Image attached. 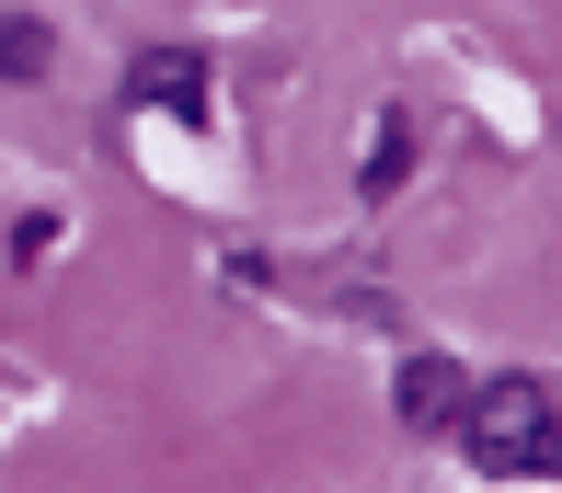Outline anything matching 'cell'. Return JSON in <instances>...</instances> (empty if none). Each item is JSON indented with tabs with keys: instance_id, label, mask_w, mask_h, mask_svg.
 Wrapping results in <instances>:
<instances>
[{
	"instance_id": "obj_3",
	"label": "cell",
	"mask_w": 562,
	"mask_h": 493,
	"mask_svg": "<svg viewBox=\"0 0 562 493\" xmlns=\"http://www.w3.org/2000/svg\"><path fill=\"white\" fill-rule=\"evenodd\" d=\"M138 103H161V115L207 126V58H184V46H161V58H138Z\"/></svg>"
},
{
	"instance_id": "obj_1",
	"label": "cell",
	"mask_w": 562,
	"mask_h": 493,
	"mask_svg": "<svg viewBox=\"0 0 562 493\" xmlns=\"http://www.w3.org/2000/svg\"><path fill=\"white\" fill-rule=\"evenodd\" d=\"M459 448H471L482 471H540L551 459V391L540 379H482V391L459 402Z\"/></svg>"
},
{
	"instance_id": "obj_5",
	"label": "cell",
	"mask_w": 562,
	"mask_h": 493,
	"mask_svg": "<svg viewBox=\"0 0 562 493\" xmlns=\"http://www.w3.org/2000/svg\"><path fill=\"white\" fill-rule=\"evenodd\" d=\"M0 69L35 81V69H46V23H0Z\"/></svg>"
},
{
	"instance_id": "obj_4",
	"label": "cell",
	"mask_w": 562,
	"mask_h": 493,
	"mask_svg": "<svg viewBox=\"0 0 562 493\" xmlns=\"http://www.w3.org/2000/svg\"><path fill=\"white\" fill-rule=\"evenodd\" d=\"M402 172H414V115H379V138H368V195H391Z\"/></svg>"
},
{
	"instance_id": "obj_2",
	"label": "cell",
	"mask_w": 562,
	"mask_h": 493,
	"mask_svg": "<svg viewBox=\"0 0 562 493\" xmlns=\"http://www.w3.org/2000/svg\"><path fill=\"white\" fill-rule=\"evenodd\" d=\"M391 402H402V425H459V402H471V379H459L448 356H402Z\"/></svg>"
}]
</instances>
